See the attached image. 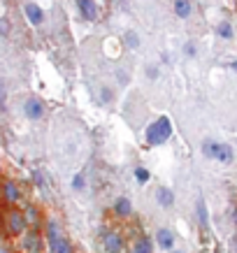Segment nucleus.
Listing matches in <instances>:
<instances>
[{"mask_svg": "<svg viewBox=\"0 0 237 253\" xmlns=\"http://www.w3.org/2000/svg\"><path fill=\"white\" fill-rule=\"evenodd\" d=\"M170 135H172V123H170V118H168V116H161L158 121H153V123L147 128V142L153 144V147L165 144Z\"/></svg>", "mask_w": 237, "mask_h": 253, "instance_id": "nucleus-1", "label": "nucleus"}, {"mask_svg": "<svg viewBox=\"0 0 237 253\" xmlns=\"http://www.w3.org/2000/svg\"><path fill=\"white\" fill-rule=\"evenodd\" d=\"M203 153L209 156L214 160H221V163H230L233 160V149L228 144H221V142H203Z\"/></svg>", "mask_w": 237, "mask_h": 253, "instance_id": "nucleus-2", "label": "nucleus"}, {"mask_svg": "<svg viewBox=\"0 0 237 253\" xmlns=\"http://www.w3.org/2000/svg\"><path fill=\"white\" fill-rule=\"evenodd\" d=\"M23 14H26L28 23H33V26H40V23L44 21L42 7H40V5H35V2H26V5H23Z\"/></svg>", "mask_w": 237, "mask_h": 253, "instance_id": "nucleus-3", "label": "nucleus"}, {"mask_svg": "<svg viewBox=\"0 0 237 253\" xmlns=\"http://www.w3.org/2000/svg\"><path fill=\"white\" fill-rule=\"evenodd\" d=\"M102 242H105V249H107V253H121V249H123V239H121V235H118V232H114V230L105 232Z\"/></svg>", "mask_w": 237, "mask_h": 253, "instance_id": "nucleus-4", "label": "nucleus"}, {"mask_svg": "<svg viewBox=\"0 0 237 253\" xmlns=\"http://www.w3.org/2000/svg\"><path fill=\"white\" fill-rule=\"evenodd\" d=\"M77 5H79V14H82L86 21H96L98 19V7L93 0H77Z\"/></svg>", "mask_w": 237, "mask_h": 253, "instance_id": "nucleus-5", "label": "nucleus"}, {"mask_svg": "<svg viewBox=\"0 0 237 253\" xmlns=\"http://www.w3.org/2000/svg\"><path fill=\"white\" fill-rule=\"evenodd\" d=\"M23 112H26V116H28V118H40V116L44 114L42 102H40L37 98H31V100H26V105H23Z\"/></svg>", "mask_w": 237, "mask_h": 253, "instance_id": "nucleus-6", "label": "nucleus"}, {"mask_svg": "<svg viewBox=\"0 0 237 253\" xmlns=\"http://www.w3.org/2000/svg\"><path fill=\"white\" fill-rule=\"evenodd\" d=\"M156 242H158V246H161V249H165V251H172L174 235L168 230V228H161V230H158V235H156Z\"/></svg>", "mask_w": 237, "mask_h": 253, "instance_id": "nucleus-7", "label": "nucleus"}, {"mask_svg": "<svg viewBox=\"0 0 237 253\" xmlns=\"http://www.w3.org/2000/svg\"><path fill=\"white\" fill-rule=\"evenodd\" d=\"M174 14H177L179 19H188V17L193 14V5H191L188 0H174Z\"/></svg>", "mask_w": 237, "mask_h": 253, "instance_id": "nucleus-8", "label": "nucleus"}, {"mask_svg": "<svg viewBox=\"0 0 237 253\" xmlns=\"http://www.w3.org/2000/svg\"><path fill=\"white\" fill-rule=\"evenodd\" d=\"M23 228H26V219H23V214H19V211H12L10 230L12 232H23Z\"/></svg>", "mask_w": 237, "mask_h": 253, "instance_id": "nucleus-9", "label": "nucleus"}, {"mask_svg": "<svg viewBox=\"0 0 237 253\" xmlns=\"http://www.w3.org/2000/svg\"><path fill=\"white\" fill-rule=\"evenodd\" d=\"M114 211H117L118 216H128V214H130V202H128V198H118V200L114 202Z\"/></svg>", "mask_w": 237, "mask_h": 253, "instance_id": "nucleus-10", "label": "nucleus"}, {"mask_svg": "<svg viewBox=\"0 0 237 253\" xmlns=\"http://www.w3.org/2000/svg\"><path fill=\"white\" fill-rule=\"evenodd\" d=\"M23 249L28 253H37V249H40V242H37V237L35 235H26V239H23Z\"/></svg>", "mask_w": 237, "mask_h": 253, "instance_id": "nucleus-11", "label": "nucleus"}, {"mask_svg": "<svg viewBox=\"0 0 237 253\" xmlns=\"http://www.w3.org/2000/svg\"><path fill=\"white\" fill-rule=\"evenodd\" d=\"M156 198H158V202H161L163 207H170L174 202V195L170 193L168 188H158V193H156Z\"/></svg>", "mask_w": 237, "mask_h": 253, "instance_id": "nucleus-12", "label": "nucleus"}, {"mask_svg": "<svg viewBox=\"0 0 237 253\" xmlns=\"http://www.w3.org/2000/svg\"><path fill=\"white\" fill-rule=\"evenodd\" d=\"M5 198H7V200H12V202L19 200V188H17L12 181H7V184H5Z\"/></svg>", "mask_w": 237, "mask_h": 253, "instance_id": "nucleus-13", "label": "nucleus"}, {"mask_svg": "<svg viewBox=\"0 0 237 253\" xmlns=\"http://www.w3.org/2000/svg\"><path fill=\"white\" fill-rule=\"evenodd\" d=\"M133 253H151V242L147 239V237H142L140 242L135 244V249H133Z\"/></svg>", "mask_w": 237, "mask_h": 253, "instance_id": "nucleus-14", "label": "nucleus"}, {"mask_svg": "<svg viewBox=\"0 0 237 253\" xmlns=\"http://www.w3.org/2000/svg\"><path fill=\"white\" fill-rule=\"evenodd\" d=\"M216 33H219L223 40H230V37H233V28H230V23H219Z\"/></svg>", "mask_w": 237, "mask_h": 253, "instance_id": "nucleus-15", "label": "nucleus"}, {"mask_svg": "<svg viewBox=\"0 0 237 253\" xmlns=\"http://www.w3.org/2000/svg\"><path fill=\"white\" fill-rule=\"evenodd\" d=\"M51 251H54V253H72V246L65 242V239H58V244H56Z\"/></svg>", "mask_w": 237, "mask_h": 253, "instance_id": "nucleus-16", "label": "nucleus"}, {"mask_svg": "<svg viewBox=\"0 0 237 253\" xmlns=\"http://www.w3.org/2000/svg\"><path fill=\"white\" fill-rule=\"evenodd\" d=\"M198 219L203 225H207V207H205V200H198Z\"/></svg>", "mask_w": 237, "mask_h": 253, "instance_id": "nucleus-17", "label": "nucleus"}, {"mask_svg": "<svg viewBox=\"0 0 237 253\" xmlns=\"http://www.w3.org/2000/svg\"><path fill=\"white\" fill-rule=\"evenodd\" d=\"M126 42H128V47H130V49H137V47H140V37H137L135 33L130 31L128 35H126Z\"/></svg>", "mask_w": 237, "mask_h": 253, "instance_id": "nucleus-18", "label": "nucleus"}, {"mask_svg": "<svg viewBox=\"0 0 237 253\" xmlns=\"http://www.w3.org/2000/svg\"><path fill=\"white\" fill-rule=\"evenodd\" d=\"M135 179L140 181V184H144V181H149V172H147L144 168H137V169H135Z\"/></svg>", "mask_w": 237, "mask_h": 253, "instance_id": "nucleus-19", "label": "nucleus"}, {"mask_svg": "<svg viewBox=\"0 0 237 253\" xmlns=\"http://www.w3.org/2000/svg\"><path fill=\"white\" fill-rule=\"evenodd\" d=\"M186 53H188V56H195V47H193V44H188V47H186Z\"/></svg>", "mask_w": 237, "mask_h": 253, "instance_id": "nucleus-20", "label": "nucleus"}, {"mask_svg": "<svg viewBox=\"0 0 237 253\" xmlns=\"http://www.w3.org/2000/svg\"><path fill=\"white\" fill-rule=\"evenodd\" d=\"M109 98H112V93H109V91H107V88H102V100H105V102H107V100H109Z\"/></svg>", "mask_w": 237, "mask_h": 253, "instance_id": "nucleus-21", "label": "nucleus"}, {"mask_svg": "<svg viewBox=\"0 0 237 253\" xmlns=\"http://www.w3.org/2000/svg\"><path fill=\"white\" fill-rule=\"evenodd\" d=\"M72 186H75V188H82V177H75V181H72Z\"/></svg>", "mask_w": 237, "mask_h": 253, "instance_id": "nucleus-22", "label": "nucleus"}, {"mask_svg": "<svg viewBox=\"0 0 237 253\" xmlns=\"http://www.w3.org/2000/svg\"><path fill=\"white\" fill-rule=\"evenodd\" d=\"M233 67H235V70H237V61H235V63H233Z\"/></svg>", "mask_w": 237, "mask_h": 253, "instance_id": "nucleus-23", "label": "nucleus"}, {"mask_svg": "<svg viewBox=\"0 0 237 253\" xmlns=\"http://www.w3.org/2000/svg\"><path fill=\"white\" fill-rule=\"evenodd\" d=\"M0 253H5V251H2V249H0Z\"/></svg>", "mask_w": 237, "mask_h": 253, "instance_id": "nucleus-24", "label": "nucleus"}, {"mask_svg": "<svg viewBox=\"0 0 237 253\" xmlns=\"http://www.w3.org/2000/svg\"><path fill=\"white\" fill-rule=\"evenodd\" d=\"M174 253H182V251H174Z\"/></svg>", "mask_w": 237, "mask_h": 253, "instance_id": "nucleus-25", "label": "nucleus"}, {"mask_svg": "<svg viewBox=\"0 0 237 253\" xmlns=\"http://www.w3.org/2000/svg\"><path fill=\"white\" fill-rule=\"evenodd\" d=\"M0 102H2V100H0Z\"/></svg>", "mask_w": 237, "mask_h": 253, "instance_id": "nucleus-26", "label": "nucleus"}]
</instances>
